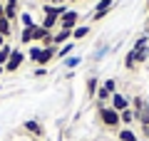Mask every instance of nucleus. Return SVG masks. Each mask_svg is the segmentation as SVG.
Masks as SVG:
<instances>
[{"mask_svg": "<svg viewBox=\"0 0 149 141\" xmlns=\"http://www.w3.org/2000/svg\"><path fill=\"white\" fill-rule=\"evenodd\" d=\"M97 119L102 121L104 129H112V131H119V126H122V121H119V111H114L109 104L97 106Z\"/></svg>", "mask_w": 149, "mask_h": 141, "instance_id": "1", "label": "nucleus"}, {"mask_svg": "<svg viewBox=\"0 0 149 141\" xmlns=\"http://www.w3.org/2000/svg\"><path fill=\"white\" fill-rule=\"evenodd\" d=\"M77 22H80V12H77V10H67L62 17H60L57 27H62V30H74Z\"/></svg>", "mask_w": 149, "mask_h": 141, "instance_id": "2", "label": "nucleus"}, {"mask_svg": "<svg viewBox=\"0 0 149 141\" xmlns=\"http://www.w3.org/2000/svg\"><path fill=\"white\" fill-rule=\"evenodd\" d=\"M22 62H25V52H22V50H13L10 59L5 62V72H17V69L22 67Z\"/></svg>", "mask_w": 149, "mask_h": 141, "instance_id": "3", "label": "nucleus"}, {"mask_svg": "<svg viewBox=\"0 0 149 141\" xmlns=\"http://www.w3.org/2000/svg\"><path fill=\"white\" fill-rule=\"evenodd\" d=\"M109 106H112L114 111H119V114H122L124 109H129V97H124V94L114 92V94H112V99H109Z\"/></svg>", "mask_w": 149, "mask_h": 141, "instance_id": "4", "label": "nucleus"}, {"mask_svg": "<svg viewBox=\"0 0 149 141\" xmlns=\"http://www.w3.org/2000/svg\"><path fill=\"white\" fill-rule=\"evenodd\" d=\"M65 42H72V30H62V27H57V30L52 32V45L55 47H62Z\"/></svg>", "mask_w": 149, "mask_h": 141, "instance_id": "5", "label": "nucleus"}, {"mask_svg": "<svg viewBox=\"0 0 149 141\" xmlns=\"http://www.w3.org/2000/svg\"><path fill=\"white\" fill-rule=\"evenodd\" d=\"M22 129L27 131V134H32L35 139H40V136L45 134V129H42V124L37 119H27V121H22Z\"/></svg>", "mask_w": 149, "mask_h": 141, "instance_id": "6", "label": "nucleus"}, {"mask_svg": "<svg viewBox=\"0 0 149 141\" xmlns=\"http://www.w3.org/2000/svg\"><path fill=\"white\" fill-rule=\"evenodd\" d=\"M55 55H57V47L50 45V47H42V55H40V59H37V67H45V64H50L55 59Z\"/></svg>", "mask_w": 149, "mask_h": 141, "instance_id": "7", "label": "nucleus"}, {"mask_svg": "<svg viewBox=\"0 0 149 141\" xmlns=\"http://www.w3.org/2000/svg\"><path fill=\"white\" fill-rule=\"evenodd\" d=\"M119 121H122V126H132L134 121H137V111L129 106V109H124L122 114H119Z\"/></svg>", "mask_w": 149, "mask_h": 141, "instance_id": "8", "label": "nucleus"}, {"mask_svg": "<svg viewBox=\"0 0 149 141\" xmlns=\"http://www.w3.org/2000/svg\"><path fill=\"white\" fill-rule=\"evenodd\" d=\"M117 139H119V141H139V136H137V131H134V129L124 126V129L117 131Z\"/></svg>", "mask_w": 149, "mask_h": 141, "instance_id": "9", "label": "nucleus"}, {"mask_svg": "<svg viewBox=\"0 0 149 141\" xmlns=\"http://www.w3.org/2000/svg\"><path fill=\"white\" fill-rule=\"evenodd\" d=\"M57 22H60V17H57V15H45V17H42V22H40V27H45V30L55 32V30H57Z\"/></svg>", "mask_w": 149, "mask_h": 141, "instance_id": "10", "label": "nucleus"}, {"mask_svg": "<svg viewBox=\"0 0 149 141\" xmlns=\"http://www.w3.org/2000/svg\"><path fill=\"white\" fill-rule=\"evenodd\" d=\"M13 30H15V22H10L8 17H0V35H3V37H10Z\"/></svg>", "mask_w": 149, "mask_h": 141, "instance_id": "11", "label": "nucleus"}, {"mask_svg": "<svg viewBox=\"0 0 149 141\" xmlns=\"http://www.w3.org/2000/svg\"><path fill=\"white\" fill-rule=\"evenodd\" d=\"M5 17L10 22H15L17 17H20V12H17V3H5Z\"/></svg>", "mask_w": 149, "mask_h": 141, "instance_id": "12", "label": "nucleus"}, {"mask_svg": "<svg viewBox=\"0 0 149 141\" xmlns=\"http://www.w3.org/2000/svg\"><path fill=\"white\" fill-rule=\"evenodd\" d=\"M95 97H97V104H100V106H104V104H109V99H112V94L107 92V89L102 87V84H100V89H97V94H95Z\"/></svg>", "mask_w": 149, "mask_h": 141, "instance_id": "13", "label": "nucleus"}, {"mask_svg": "<svg viewBox=\"0 0 149 141\" xmlns=\"http://www.w3.org/2000/svg\"><path fill=\"white\" fill-rule=\"evenodd\" d=\"M72 50H74V42H65V45L57 50V55H55V57H57V59H67L70 55H72Z\"/></svg>", "mask_w": 149, "mask_h": 141, "instance_id": "14", "label": "nucleus"}, {"mask_svg": "<svg viewBox=\"0 0 149 141\" xmlns=\"http://www.w3.org/2000/svg\"><path fill=\"white\" fill-rule=\"evenodd\" d=\"M87 35H90V25H77V27L72 30V42H74V40H85Z\"/></svg>", "mask_w": 149, "mask_h": 141, "instance_id": "15", "label": "nucleus"}, {"mask_svg": "<svg viewBox=\"0 0 149 141\" xmlns=\"http://www.w3.org/2000/svg\"><path fill=\"white\" fill-rule=\"evenodd\" d=\"M114 8V0H97L95 3V12H109Z\"/></svg>", "mask_w": 149, "mask_h": 141, "instance_id": "16", "label": "nucleus"}, {"mask_svg": "<svg viewBox=\"0 0 149 141\" xmlns=\"http://www.w3.org/2000/svg\"><path fill=\"white\" fill-rule=\"evenodd\" d=\"M97 89H100V79L97 77H87V97H90V99L97 94Z\"/></svg>", "mask_w": 149, "mask_h": 141, "instance_id": "17", "label": "nucleus"}, {"mask_svg": "<svg viewBox=\"0 0 149 141\" xmlns=\"http://www.w3.org/2000/svg\"><path fill=\"white\" fill-rule=\"evenodd\" d=\"M13 50H15V47H13V45H8V42H5V45H3V47H0V64H3V67H5V62H8V59H10Z\"/></svg>", "mask_w": 149, "mask_h": 141, "instance_id": "18", "label": "nucleus"}, {"mask_svg": "<svg viewBox=\"0 0 149 141\" xmlns=\"http://www.w3.org/2000/svg\"><path fill=\"white\" fill-rule=\"evenodd\" d=\"M134 67H137V52L129 50L127 57H124V69H134Z\"/></svg>", "mask_w": 149, "mask_h": 141, "instance_id": "19", "label": "nucleus"}, {"mask_svg": "<svg viewBox=\"0 0 149 141\" xmlns=\"http://www.w3.org/2000/svg\"><path fill=\"white\" fill-rule=\"evenodd\" d=\"M40 55H42V45H35V42H32V47H30V52H27V57H30L32 62L37 64V59H40Z\"/></svg>", "mask_w": 149, "mask_h": 141, "instance_id": "20", "label": "nucleus"}, {"mask_svg": "<svg viewBox=\"0 0 149 141\" xmlns=\"http://www.w3.org/2000/svg\"><path fill=\"white\" fill-rule=\"evenodd\" d=\"M137 121H139V126H149V102H147V106L137 114Z\"/></svg>", "mask_w": 149, "mask_h": 141, "instance_id": "21", "label": "nucleus"}, {"mask_svg": "<svg viewBox=\"0 0 149 141\" xmlns=\"http://www.w3.org/2000/svg\"><path fill=\"white\" fill-rule=\"evenodd\" d=\"M20 42L22 45H32V27H22L20 30Z\"/></svg>", "mask_w": 149, "mask_h": 141, "instance_id": "22", "label": "nucleus"}, {"mask_svg": "<svg viewBox=\"0 0 149 141\" xmlns=\"http://www.w3.org/2000/svg\"><path fill=\"white\" fill-rule=\"evenodd\" d=\"M17 20L22 22V27H35V25H37V22L32 20V15H30V12H20V17H17Z\"/></svg>", "mask_w": 149, "mask_h": 141, "instance_id": "23", "label": "nucleus"}, {"mask_svg": "<svg viewBox=\"0 0 149 141\" xmlns=\"http://www.w3.org/2000/svg\"><path fill=\"white\" fill-rule=\"evenodd\" d=\"M147 42H149V35L137 37V40H134V47H132V50H147Z\"/></svg>", "mask_w": 149, "mask_h": 141, "instance_id": "24", "label": "nucleus"}, {"mask_svg": "<svg viewBox=\"0 0 149 141\" xmlns=\"http://www.w3.org/2000/svg\"><path fill=\"white\" fill-rule=\"evenodd\" d=\"M80 62H82V59L77 57V55H70V57L65 59V67H70V69H74V67H80Z\"/></svg>", "mask_w": 149, "mask_h": 141, "instance_id": "25", "label": "nucleus"}, {"mask_svg": "<svg viewBox=\"0 0 149 141\" xmlns=\"http://www.w3.org/2000/svg\"><path fill=\"white\" fill-rule=\"evenodd\" d=\"M102 87H104L109 94H114V92H117V79H114V77H112V79H104V82H102Z\"/></svg>", "mask_w": 149, "mask_h": 141, "instance_id": "26", "label": "nucleus"}, {"mask_svg": "<svg viewBox=\"0 0 149 141\" xmlns=\"http://www.w3.org/2000/svg\"><path fill=\"white\" fill-rule=\"evenodd\" d=\"M134 52H137V64L147 62V57H149V47H147V50H134Z\"/></svg>", "mask_w": 149, "mask_h": 141, "instance_id": "27", "label": "nucleus"}, {"mask_svg": "<svg viewBox=\"0 0 149 141\" xmlns=\"http://www.w3.org/2000/svg\"><path fill=\"white\" fill-rule=\"evenodd\" d=\"M45 74H47V69H45V67H37L35 69V77H45Z\"/></svg>", "mask_w": 149, "mask_h": 141, "instance_id": "28", "label": "nucleus"}, {"mask_svg": "<svg viewBox=\"0 0 149 141\" xmlns=\"http://www.w3.org/2000/svg\"><path fill=\"white\" fill-rule=\"evenodd\" d=\"M0 17H5V3H0Z\"/></svg>", "mask_w": 149, "mask_h": 141, "instance_id": "29", "label": "nucleus"}, {"mask_svg": "<svg viewBox=\"0 0 149 141\" xmlns=\"http://www.w3.org/2000/svg\"><path fill=\"white\" fill-rule=\"evenodd\" d=\"M67 0H52V5H65Z\"/></svg>", "mask_w": 149, "mask_h": 141, "instance_id": "30", "label": "nucleus"}, {"mask_svg": "<svg viewBox=\"0 0 149 141\" xmlns=\"http://www.w3.org/2000/svg\"><path fill=\"white\" fill-rule=\"evenodd\" d=\"M5 40H8V37H3V35H0V47H3V45H5Z\"/></svg>", "mask_w": 149, "mask_h": 141, "instance_id": "31", "label": "nucleus"}, {"mask_svg": "<svg viewBox=\"0 0 149 141\" xmlns=\"http://www.w3.org/2000/svg\"><path fill=\"white\" fill-rule=\"evenodd\" d=\"M3 72H5V67H3V64H0V74H3Z\"/></svg>", "mask_w": 149, "mask_h": 141, "instance_id": "32", "label": "nucleus"}, {"mask_svg": "<svg viewBox=\"0 0 149 141\" xmlns=\"http://www.w3.org/2000/svg\"><path fill=\"white\" fill-rule=\"evenodd\" d=\"M67 3H82V0H67Z\"/></svg>", "mask_w": 149, "mask_h": 141, "instance_id": "33", "label": "nucleus"}, {"mask_svg": "<svg viewBox=\"0 0 149 141\" xmlns=\"http://www.w3.org/2000/svg\"><path fill=\"white\" fill-rule=\"evenodd\" d=\"M45 3H52V0H45Z\"/></svg>", "mask_w": 149, "mask_h": 141, "instance_id": "34", "label": "nucleus"}, {"mask_svg": "<svg viewBox=\"0 0 149 141\" xmlns=\"http://www.w3.org/2000/svg\"><path fill=\"white\" fill-rule=\"evenodd\" d=\"M147 8H149V0H147Z\"/></svg>", "mask_w": 149, "mask_h": 141, "instance_id": "35", "label": "nucleus"}, {"mask_svg": "<svg viewBox=\"0 0 149 141\" xmlns=\"http://www.w3.org/2000/svg\"><path fill=\"white\" fill-rule=\"evenodd\" d=\"M139 141H147V139H139Z\"/></svg>", "mask_w": 149, "mask_h": 141, "instance_id": "36", "label": "nucleus"}, {"mask_svg": "<svg viewBox=\"0 0 149 141\" xmlns=\"http://www.w3.org/2000/svg\"><path fill=\"white\" fill-rule=\"evenodd\" d=\"M0 3H5V0H0Z\"/></svg>", "mask_w": 149, "mask_h": 141, "instance_id": "37", "label": "nucleus"}]
</instances>
